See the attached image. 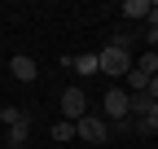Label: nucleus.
Returning a JSON list of instances; mask_svg holds the SVG:
<instances>
[{"label":"nucleus","mask_w":158,"mask_h":149,"mask_svg":"<svg viewBox=\"0 0 158 149\" xmlns=\"http://www.w3.org/2000/svg\"><path fill=\"white\" fill-rule=\"evenodd\" d=\"M97 66H101V74H114V79H123V74L132 70V35L118 31L114 40L97 53Z\"/></svg>","instance_id":"nucleus-1"},{"label":"nucleus","mask_w":158,"mask_h":149,"mask_svg":"<svg viewBox=\"0 0 158 149\" xmlns=\"http://www.w3.org/2000/svg\"><path fill=\"white\" fill-rule=\"evenodd\" d=\"M145 26H149V31H158V0L149 5V18H145Z\"/></svg>","instance_id":"nucleus-14"},{"label":"nucleus","mask_w":158,"mask_h":149,"mask_svg":"<svg viewBox=\"0 0 158 149\" xmlns=\"http://www.w3.org/2000/svg\"><path fill=\"white\" fill-rule=\"evenodd\" d=\"M132 132H141V136H149V132H158V105H149L141 119H132Z\"/></svg>","instance_id":"nucleus-7"},{"label":"nucleus","mask_w":158,"mask_h":149,"mask_svg":"<svg viewBox=\"0 0 158 149\" xmlns=\"http://www.w3.org/2000/svg\"><path fill=\"white\" fill-rule=\"evenodd\" d=\"M132 70H141L145 79H149V74H158V53H149V48H145V53H141V62H136Z\"/></svg>","instance_id":"nucleus-10"},{"label":"nucleus","mask_w":158,"mask_h":149,"mask_svg":"<svg viewBox=\"0 0 158 149\" xmlns=\"http://www.w3.org/2000/svg\"><path fill=\"white\" fill-rule=\"evenodd\" d=\"M27 114H22V110H18V105H0V127H13V123H22Z\"/></svg>","instance_id":"nucleus-12"},{"label":"nucleus","mask_w":158,"mask_h":149,"mask_svg":"<svg viewBox=\"0 0 158 149\" xmlns=\"http://www.w3.org/2000/svg\"><path fill=\"white\" fill-rule=\"evenodd\" d=\"M53 140H57V145H66V140H75V123H66V119H57V123H53Z\"/></svg>","instance_id":"nucleus-11"},{"label":"nucleus","mask_w":158,"mask_h":149,"mask_svg":"<svg viewBox=\"0 0 158 149\" xmlns=\"http://www.w3.org/2000/svg\"><path fill=\"white\" fill-rule=\"evenodd\" d=\"M123 79H127V92H145V83H149L145 74H141V70H127Z\"/></svg>","instance_id":"nucleus-13"},{"label":"nucleus","mask_w":158,"mask_h":149,"mask_svg":"<svg viewBox=\"0 0 158 149\" xmlns=\"http://www.w3.org/2000/svg\"><path fill=\"white\" fill-rule=\"evenodd\" d=\"M70 70H75V74H84V79H88V74H97V70H101V66H97V53H79Z\"/></svg>","instance_id":"nucleus-9"},{"label":"nucleus","mask_w":158,"mask_h":149,"mask_svg":"<svg viewBox=\"0 0 158 149\" xmlns=\"http://www.w3.org/2000/svg\"><path fill=\"white\" fill-rule=\"evenodd\" d=\"M101 110H106V119H127V110H132V97H127V88H110L106 92V101H101Z\"/></svg>","instance_id":"nucleus-4"},{"label":"nucleus","mask_w":158,"mask_h":149,"mask_svg":"<svg viewBox=\"0 0 158 149\" xmlns=\"http://www.w3.org/2000/svg\"><path fill=\"white\" fill-rule=\"evenodd\" d=\"M149 5H154V0H123V18H127V22H145Z\"/></svg>","instance_id":"nucleus-6"},{"label":"nucleus","mask_w":158,"mask_h":149,"mask_svg":"<svg viewBox=\"0 0 158 149\" xmlns=\"http://www.w3.org/2000/svg\"><path fill=\"white\" fill-rule=\"evenodd\" d=\"M75 136L88 140V145H106L110 140V123L97 119V114H84V119H75Z\"/></svg>","instance_id":"nucleus-2"},{"label":"nucleus","mask_w":158,"mask_h":149,"mask_svg":"<svg viewBox=\"0 0 158 149\" xmlns=\"http://www.w3.org/2000/svg\"><path fill=\"white\" fill-rule=\"evenodd\" d=\"M27 140H31V119H22V123L9 127V149H22Z\"/></svg>","instance_id":"nucleus-8"},{"label":"nucleus","mask_w":158,"mask_h":149,"mask_svg":"<svg viewBox=\"0 0 158 149\" xmlns=\"http://www.w3.org/2000/svg\"><path fill=\"white\" fill-rule=\"evenodd\" d=\"M84 114H88V97H84V88H79V83L62 88V119L75 123V119H84Z\"/></svg>","instance_id":"nucleus-3"},{"label":"nucleus","mask_w":158,"mask_h":149,"mask_svg":"<svg viewBox=\"0 0 158 149\" xmlns=\"http://www.w3.org/2000/svg\"><path fill=\"white\" fill-rule=\"evenodd\" d=\"M9 74H13V79H18V83H31V79H35V74H40V66H35V62L27 57V53H18V57L9 62Z\"/></svg>","instance_id":"nucleus-5"}]
</instances>
